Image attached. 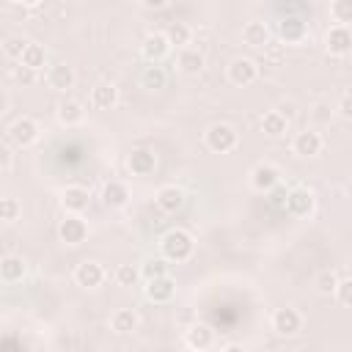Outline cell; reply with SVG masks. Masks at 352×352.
<instances>
[{"label": "cell", "mask_w": 352, "mask_h": 352, "mask_svg": "<svg viewBox=\"0 0 352 352\" xmlns=\"http://www.w3.org/2000/svg\"><path fill=\"white\" fill-rule=\"evenodd\" d=\"M44 80H47V85H50L52 91H69V88H74L77 74H74V69H72L69 63H52V66L47 69Z\"/></svg>", "instance_id": "cell-17"}, {"label": "cell", "mask_w": 352, "mask_h": 352, "mask_svg": "<svg viewBox=\"0 0 352 352\" xmlns=\"http://www.w3.org/2000/svg\"><path fill=\"white\" fill-rule=\"evenodd\" d=\"M138 324H140V316H138V311H132V308H118V311L110 316V330L118 333V336L135 333Z\"/></svg>", "instance_id": "cell-26"}, {"label": "cell", "mask_w": 352, "mask_h": 352, "mask_svg": "<svg viewBox=\"0 0 352 352\" xmlns=\"http://www.w3.org/2000/svg\"><path fill=\"white\" fill-rule=\"evenodd\" d=\"M116 102H118V88L113 82H96L91 88L88 104L94 110H110V107H116Z\"/></svg>", "instance_id": "cell-21"}, {"label": "cell", "mask_w": 352, "mask_h": 352, "mask_svg": "<svg viewBox=\"0 0 352 352\" xmlns=\"http://www.w3.org/2000/svg\"><path fill=\"white\" fill-rule=\"evenodd\" d=\"M270 324H272V330H275L280 338H292V336H297V333L302 330V314H300L297 308H292V305L275 308L272 316H270Z\"/></svg>", "instance_id": "cell-3"}, {"label": "cell", "mask_w": 352, "mask_h": 352, "mask_svg": "<svg viewBox=\"0 0 352 352\" xmlns=\"http://www.w3.org/2000/svg\"><path fill=\"white\" fill-rule=\"evenodd\" d=\"M58 236L63 245H82L88 239V223L82 220V214L66 212V217L58 223Z\"/></svg>", "instance_id": "cell-5"}, {"label": "cell", "mask_w": 352, "mask_h": 352, "mask_svg": "<svg viewBox=\"0 0 352 352\" xmlns=\"http://www.w3.org/2000/svg\"><path fill=\"white\" fill-rule=\"evenodd\" d=\"M338 116L341 118H352V94L349 91H344L341 99H338Z\"/></svg>", "instance_id": "cell-41"}, {"label": "cell", "mask_w": 352, "mask_h": 352, "mask_svg": "<svg viewBox=\"0 0 352 352\" xmlns=\"http://www.w3.org/2000/svg\"><path fill=\"white\" fill-rule=\"evenodd\" d=\"M283 47H286V44H280V41H267L261 50H264L267 60H270L272 66H278V63H280V58H283Z\"/></svg>", "instance_id": "cell-39"}, {"label": "cell", "mask_w": 352, "mask_h": 352, "mask_svg": "<svg viewBox=\"0 0 352 352\" xmlns=\"http://www.w3.org/2000/svg\"><path fill=\"white\" fill-rule=\"evenodd\" d=\"M126 168L135 176H148L157 168V154L148 151V148H132V154L126 157Z\"/></svg>", "instance_id": "cell-22"}, {"label": "cell", "mask_w": 352, "mask_h": 352, "mask_svg": "<svg viewBox=\"0 0 352 352\" xmlns=\"http://www.w3.org/2000/svg\"><path fill=\"white\" fill-rule=\"evenodd\" d=\"M140 85L148 88V91H160V88L168 85V72H165L160 63H148V66H143V72H140Z\"/></svg>", "instance_id": "cell-29"}, {"label": "cell", "mask_w": 352, "mask_h": 352, "mask_svg": "<svg viewBox=\"0 0 352 352\" xmlns=\"http://www.w3.org/2000/svg\"><path fill=\"white\" fill-rule=\"evenodd\" d=\"M28 275V261L22 256H3L0 258V280L3 283H19Z\"/></svg>", "instance_id": "cell-23"}, {"label": "cell", "mask_w": 352, "mask_h": 352, "mask_svg": "<svg viewBox=\"0 0 352 352\" xmlns=\"http://www.w3.org/2000/svg\"><path fill=\"white\" fill-rule=\"evenodd\" d=\"M270 41V28L261 19H250L242 25V44H248L250 50H261Z\"/></svg>", "instance_id": "cell-24"}, {"label": "cell", "mask_w": 352, "mask_h": 352, "mask_svg": "<svg viewBox=\"0 0 352 352\" xmlns=\"http://www.w3.org/2000/svg\"><path fill=\"white\" fill-rule=\"evenodd\" d=\"M102 204L107 209H124L129 204V187L121 182V179H110L102 184V192H99Z\"/></svg>", "instance_id": "cell-15"}, {"label": "cell", "mask_w": 352, "mask_h": 352, "mask_svg": "<svg viewBox=\"0 0 352 352\" xmlns=\"http://www.w3.org/2000/svg\"><path fill=\"white\" fill-rule=\"evenodd\" d=\"M154 201H157V206H160L162 212L176 214V212L184 206L187 195H184V190H182V187H176V184H165V187H160V190H157Z\"/></svg>", "instance_id": "cell-20"}, {"label": "cell", "mask_w": 352, "mask_h": 352, "mask_svg": "<svg viewBox=\"0 0 352 352\" xmlns=\"http://www.w3.org/2000/svg\"><path fill=\"white\" fill-rule=\"evenodd\" d=\"M138 3H140L143 8H148V11H162L170 0H138Z\"/></svg>", "instance_id": "cell-43"}, {"label": "cell", "mask_w": 352, "mask_h": 352, "mask_svg": "<svg viewBox=\"0 0 352 352\" xmlns=\"http://www.w3.org/2000/svg\"><path fill=\"white\" fill-rule=\"evenodd\" d=\"M160 253L170 264H182V261H187L195 253V239L184 228H170V231H165L160 236Z\"/></svg>", "instance_id": "cell-1"}, {"label": "cell", "mask_w": 352, "mask_h": 352, "mask_svg": "<svg viewBox=\"0 0 352 352\" xmlns=\"http://www.w3.org/2000/svg\"><path fill=\"white\" fill-rule=\"evenodd\" d=\"M179 69L184 72V74H201L204 72V66H206V58H204V52L201 50H192V47H182L179 50Z\"/></svg>", "instance_id": "cell-27"}, {"label": "cell", "mask_w": 352, "mask_h": 352, "mask_svg": "<svg viewBox=\"0 0 352 352\" xmlns=\"http://www.w3.org/2000/svg\"><path fill=\"white\" fill-rule=\"evenodd\" d=\"M25 47H28V38H22V36H8V38L3 41V55L11 58V60H19L22 52H25Z\"/></svg>", "instance_id": "cell-36"}, {"label": "cell", "mask_w": 352, "mask_h": 352, "mask_svg": "<svg viewBox=\"0 0 352 352\" xmlns=\"http://www.w3.org/2000/svg\"><path fill=\"white\" fill-rule=\"evenodd\" d=\"M223 349H226V352H242L245 346H242V344H223Z\"/></svg>", "instance_id": "cell-44"}, {"label": "cell", "mask_w": 352, "mask_h": 352, "mask_svg": "<svg viewBox=\"0 0 352 352\" xmlns=\"http://www.w3.org/2000/svg\"><path fill=\"white\" fill-rule=\"evenodd\" d=\"M8 138H11L16 146L30 148V146L41 138V129H38L36 118H30V116H19V118H14V124L8 126Z\"/></svg>", "instance_id": "cell-6"}, {"label": "cell", "mask_w": 352, "mask_h": 352, "mask_svg": "<svg viewBox=\"0 0 352 352\" xmlns=\"http://www.w3.org/2000/svg\"><path fill=\"white\" fill-rule=\"evenodd\" d=\"M324 50H327V55H336V58L349 55V50H352L349 25H333L327 30V36H324Z\"/></svg>", "instance_id": "cell-10"}, {"label": "cell", "mask_w": 352, "mask_h": 352, "mask_svg": "<svg viewBox=\"0 0 352 352\" xmlns=\"http://www.w3.org/2000/svg\"><path fill=\"white\" fill-rule=\"evenodd\" d=\"M311 121H314L316 126H327V124L333 121V107H330V102H316V104L311 107Z\"/></svg>", "instance_id": "cell-38"}, {"label": "cell", "mask_w": 352, "mask_h": 352, "mask_svg": "<svg viewBox=\"0 0 352 352\" xmlns=\"http://www.w3.org/2000/svg\"><path fill=\"white\" fill-rule=\"evenodd\" d=\"M19 63H22L25 69H30V72H41V69L47 66V47H44V44H36V41H28V47H25V52H22V58H19Z\"/></svg>", "instance_id": "cell-28"}, {"label": "cell", "mask_w": 352, "mask_h": 352, "mask_svg": "<svg viewBox=\"0 0 352 352\" xmlns=\"http://www.w3.org/2000/svg\"><path fill=\"white\" fill-rule=\"evenodd\" d=\"M289 118L280 113V110H267L264 116H261V132L267 135V138H283L286 132H289Z\"/></svg>", "instance_id": "cell-25"}, {"label": "cell", "mask_w": 352, "mask_h": 352, "mask_svg": "<svg viewBox=\"0 0 352 352\" xmlns=\"http://www.w3.org/2000/svg\"><path fill=\"white\" fill-rule=\"evenodd\" d=\"M322 148H324V138H322L316 129H302V132H297L294 140H292V151H294L297 157H302V160L322 154Z\"/></svg>", "instance_id": "cell-9"}, {"label": "cell", "mask_w": 352, "mask_h": 352, "mask_svg": "<svg viewBox=\"0 0 352 352\" xmlns=\"http://www.w3.org/2000/svg\"><path fill=\"white\" fill-rule=\"evenodd\" d=\"M204 140H206L209 151H214V154H228V151L236 148V143H239V132H236L231 124L217 121V124H212V126L204 132Z\"/></svg>", "instance_id": "cell-2"}, {"label": "cell", "mask_w": 352, "mask_h": 352, "mask_svg": "<svg viewBox=\"0 0 352 352\" xmlns=\"http://www.w3.org/2000/svg\"><path fill=\"white\" fill-rule=\"evenodd\" d=\"M16 6H25V8H33V6H38L41 0H14Z\"/></svg>", "instance_id": "cell-45"}, {"label": "cell", "mask_w": 352, "mask_h": 352, "mask_svg": "<svg viewBox=\"0 0 352 352\" xmlns=\"http://www.w3.org/2000/svg\"><path fill=\"white\" fill-rule=\"evenodd\" d=\"M184 344L190 349H195V352H206L214 344V330L209 324H204V322H195V324H190L184 330Z\"/></svg>", "instance_id": "cell-18"}, {"label": "cell", "mask_w": 352, "mask_h": 352, "mask_svg": "<svg viewBox=\"0 0 352 352\" xmlns=\"http://www.w3.org/2000/svg\"><path fill=\"white\" fill-rule=\"evenodd\" d=\"M14 165V154H11V148L0 140V170H8Z\"/></svg>", "instance_id": "cell-42"}, {"label": "cell", "mask_w": 352, "mask_h": 352, "mask_svg": "<svg viewBox=\"0 0 352 352\" xmlns=\"http://www.w3.org/2000/svg\"><path fill=\"white\" fill-rule=\"evenodd\" d=\"M143 294H146V300H151V302H157V305H165V302H170L173 294H176V280L170 278V272H168V275L148 278L146 286H143Z\"/></svg>", "instance_id": "cell-7"}, {"label": "cell", "mask_w": 352, "mask_h": 352, "mask_svg": "<svg viewBox=\"0 0 352 352\" xmlns=\"http://www.w3.org/2000/svg\"><path fill=\"white\" fill-rule=\"evenodd\" d=\"M102 280H104V267H102L99 261L85 258V261H80V264L74 267V283H77V286H82V289H96V286H102Z\"/></svg>", "instance_id": "cell-14"}, {"label": "cell", "mask_w": 352, "mask_h": 352, "mask_svg": "<svg viewBox=\"0 0 352 352\" xmlns=\"http://www.w3.org/2000/svg\"><path fill=\"white\" fill-rule=\"evenodd\" d=\"M170 41L165 38V33H160V30H154V33H148L146 38H143V44H140V52H143V58L148 60V63H160V60H165L168 55H170Z\"/></svg>", "instance_id": "cell-11"}, {"label": "cell", "mask_w": 352, "mask_h": 352, "mask_svg": "<svg viewBox=\"0 0 352 352\" xmlns=\"http://www.w3.org/2000/svg\"><path fill=\"white\" fill-rule=\"evenodd\" d=\"M168 270H170V261L168 258H146L143 264H140V278L143 280H148V278H157V275H168Z\"/></svg>", "instance_id": "cell-31"}, {"label": "cell", "mask_w": 352, "mask_h": 352, "mask_svg": "<svg viewBox=\"0 0 352 352\" xmlns=\"http://www.w3.org/2000/svg\"><path fill=\"white\" fill-rule=\"evenodd\" d=\"M138 280H140V267H135V264H118V267H116V283H118V286L129 289V286H135Z\"/></svg>", "instance_id": "cell-32"}, {"label": "cell", "mask_w": 352, "mask_h": 352, "mask_svg": "<svg viewBox=\"0 0 352 352\" xmlns=\"http://www.w3.org/2000/svg\"><path fill=\"white\" fill-rule=\"evenodd\" d=\"M278 38L280 44H302L308 38V25L300 16H286L278 22Z\"/></svg>", "instance_id": "cell-16"}, {"label": "cell", "mask_w": 352, "mask_h": 352, "mask_svg": "<svg viewBox=\"0 0 352 352\" xmlns=\"http://www.w3.org/2000/svg\"><path fill=\"white\" fill-rule=\"evenodd\" d=\"M264 195H270V206H272V209H280V212L286 209V190H283L280 184H275V187H272L270 192H264Z\"/></svg>", "instance_id": "cell-40"}, {"label": "cell", "mask_w": 352, "mask_h": 352, "mask_svg": "<svg viewBox=\"0 0 352 352\" xmlns=\"http://www.w3.org/2000/svg\"><path fill=\"white\" fill-rule=\"evenodd\" d=\"M88 204H91L88 187H82V184H69V187H63V192H60V206H63V212L82 214V212L88 209Z\"/></svg>", "instance_id": "cell-13"}, {"label": "cell", "mask_w": 352, "mask_h": 352, "mask_svg": "<svg viewBox=\"0 0 352 352\" xmlns=\"http://www.w3.org/2000/svg\"><path fill=\"white\" fill-rule=\"evenodd\" d=\"M6 107H8V99H6V94H0V116L6 113Z\"/></svg>", "instance_id": "cell-46"}, {"label": "cell", "mask_w": 352, "mask_h": 352, "mask_svg": "<svg viewBox=\"0 0 352 352\" xmlns=\"http://www.w3.org/2000/svg\"><path fill=\"white\" fill-rule=\"evenodd\" d=\"M228 74V82L236 85V88H245V85H253L258 80V63L253 58H234L226 69Z\"/></svg>", "instance_id": "cell-4"}, {"label": "cell", "mask_w": 352, "mask_h": 352, "mask_svg": "<svg viewBox=\"0 0 352 352\" xmlns=\"http://www.w3.org/2000/svg\"><path fill=\"white\" fill-rule=\"evenodd\" d=\"M19 212H22V206H19V201L16 198H0V223H14V220H19Z\"/></svg>", "instance_id": "cell-37"}, {"label": "cell", "mask_w": 352, "mask_h": 352, "mask_svg": "<svg viewBox=\"0 0 352 352\" xmlns=\"http://www.w3.org/2000/svg\"><path fill=\"white\" fill-rule=\"evenodd\" d=\"M162 33H165V38L170 41V47H179V50L192 41V28H190L187 22H170Z\"/></svg>", "instance_id": "cell-30"}, {"label": "cell", "mask_w": 352, "mask_h": 352, "mask_svg": "<svg viewBox=\"0 0 352 352\" xmlns=\"http://www.w3.org/2000/svg\"><path fill=\"white\" fill-rule=\"evenodd\" d=\"M330 16L336 25L352 22V0H330Z\"/></svg>", "instance_id": "cell-33"}, {"label": "cell", "mask_w": 352, "mask_h": 352, "mask_svg": "<svg viewBox=\"0 0 352 352\" xmlns=\"http://www.w3.org/2000/svg\"><path fill=\"white\" fill-rule=\"evenodd\" d=\"M55 118L60 126H80L85 118V104L80 99H63V102H58Z\"/></svg>", "instance_id": "cell-19"}, {"label": "cell", "mask_w": 352, "mask_h": 352, "mask_svg": "<svg viewBox=\"0 0 352 352\" xmlns=\"http://www.w3.org/2000/svg\"><path fill=\"white\" fill-rule=\"evenodd\" d=\"M336 283H338V275H336L333 270H324V272H319V275H316V280H314V286H316V292H319L322 297H333V289H336Z\"/></svg>", "instance_id": "cell-34"}, {"label": "cell", "mask_w": 352, "mask_h": 352, "mask_svg": "<svg viewBox=\"0 0 352 352\" xmlns=\"http://www.w3.org/2000/svg\"><path fill=\"white\" fill-rule=\"evenodd\" d=\"M314 204H316V198L308 187H292V190H286V209L283 212H289L294 217H308L314 212Z\"/></svg>", "instance_id": "cell-8"}, {"label": "cell", "mask_w": 352, "mask_h": 352, "mask_svg": "<svg viewBox=\"0 0 352 352\" xmlns=\"http://www.w3.org/2000/svg\"><path fill=\"white\" fill-rule=\"evenodd\" d=\"M248 182H250V187H253L256 192H270L275 184H280V170H278L275 165H270V162H258V165L250 170Z\"/></svg>", "instance_id": "cell-12"}, {"label": "cell", "mask_w": 352, "mask_h": 352, "mask_svg": "<svg viewBox=\"0 0 352 352\" xmlns=\"http://www.w3.org/2000/svg\"><path fill=\"white\" fill-rule=\"evenodd\" d=\"M333 297H336L344 308L352 305V278H349V275H338V283H336V289H333Z\"/></svg>", "instance_id": "cell-35"}]
</instances>
